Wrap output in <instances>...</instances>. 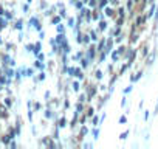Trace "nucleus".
<instances>
[{
    "label": "nucleus",
    "mask_w": 158,
    "mask_h": 149,
    "mask_svg": "<svg viewBox=\"0 0 158 149\" xmlns=\"http://www.w3.org/2000/svg\"><path fill=\"white\" fill-rule=\"evenodd\" d=\"M95 51H96V48H95V47H90V48H89V57H90V59H93V57H95Z\"/></svg>",
    "instance_id": "obj_1"
},
{
    "label": "nucleus",
    "mask_w": 158,
    "mask_h": 149,
    "mask_svg": "<svg viewBox=\"0 0 158 149\" xmlns=\"http://www.w3.org/2000/svg\"><path fill=\"white\" fill-rule=\"evenodd\" d=\"M112 45H113V42H112V39H109V40H107V48H106V51H107V53H110V51H112Z\"/></svg>",
    "instance_id": "obj_2"
},
{
    "label": "nucleus",
    "mask_w": 158,
    "mask_h": 149,
    "mask_svg": "<svg viewBox=\"0 0 158 149\" xmlns=\"http://www.w3.org/2000/svg\"><path fill=\"white\" fill-rule=\"evenodd\" d=\"M118 57H119V51H115V53H112V59H113V61H118Z\"/></svg>",
    "instance_id": "obj_3"
},
{
    "label": "nucleus",
    "mask_w": 158,
    "mask_h": 149,
    "mask_svg": "<svg viewBox=\"0 0 158 149\" xmlns=\"http://www.w3.org/2000/svg\"><path fill=\"white\" fill-rule=\"evenodd\" d=\"M89 59H90V57H89V56H87V57H84V59H82V67H89Z\"/></svg>",
    "instance_id": "obj_4"
},
{
    "label": "nucleus",
    "mask_w": 158,
    "mask_h": 149,
    "mask_svg": "<svg viewBox=\"0 0 158 149\" xmlns=\"http://www.w3.org/2000/svg\"><path fill=\"white\" fill-rule=\"evenodd\" d=\"M106 16H109V17L113 16V10H112V8H107V10H106Z\"/></svg>",
    "instance_id": "obj_5"
},
{
    "label": "nucleus",
    "mask_w": 158,
    "mask_h": 149,
    "mask_svg": "<svg viewBox=\"0 0 158 149\" xmlns=\"http://www.w3.org/2000/svg\"><path fill=\"white\" fill-rule=\"evenodd\" d=\"M146 19H147V17H138V19H136V25H141Z\"/></svg>",
    "instance_id": "obj_6"
},
{
    "label": "nucleus",
    "mask_w": 158,
    "mask_h": 149,
    "mask_svg": "<svg viewBox=\"0 0 158 149\" xmlns=\"http://www.w3.org/2000/svg\"><path fill=\"white\" fill-rule=\"evenodd\" d=\"M68 27H71V28L74 27V19H71V17L68 19Z\"/></svg>",
    "instance_id": "obj_7"
},
{
    "label": "nucleus",
    "mask_w": 158,
    "mask_h": 149,
    "mask_svg": "<svg viewBox=\"0 0 158 149\" xmlns=\"http://www.w3.org/2000/svg\"><path fill=\"white\" fill-rule=\"evenodd\" d=\"M106 28H107V23L106 22H101L99 23V30H106Z\"/></svg>",
    "instance_id": "obj_8"
},
{
    "label": "nucleus",
    "mask_w": 158,
    "mask_h": 149,
    "mask_svg": "<svg viewBox=\"0 0 158 149\" xmlns=\"http://www.w3.org/2000/svg\"><path fill=\"white\" fill-rule=\"evenodd\" d=\"M90 37H92L93 40H98V37H96V31H92V33H90Z\"/></svg>",
    "instance_id": "obj_9"
},
{
    "label": "nucleus",
    "mask_w": 158,
    "mask_h": 149,
    "mask_svg": "<svg viewBox=\"0 0 158 149\" xmlns=\"http://www.w3.org/2000/svg\"><path fill=\"white\" fill-rule=\"evenodd\" d=\"M65 126V118H60L59 120V127H64Z\"/></svg>",
    "instance_id": "obj_10"
},
{
    "label": "nucleus",
    "mask_w": 158,
    "mask_h": 149,
    "mask_svg": "<svg viewBox=\"0 0 158 149\" xmlns=\"http://www.w3.org/2000/svg\"><path fill=\"white\" fill-rule=\"evenodd\" d=\"M95 76H96V78H98V79H101V78H102V73H101V71H99V70H98V71H96V73H95Z\"/></svg>",
    "instance_id": "obj_11"
},
{
    "label": "nucleus",
    "mask_w": 158,
    "mask_h": 149,
    "mask_svg": "<svg viewBox=\"0 0 158 149\" xmlns=\"http://www.w3.org/2000/svg\"><path fill=\"white\" fill-rule=\"evenodd\" d=\"M98 135H99V130L98 129H93V138H98Z\"/></svg>",
    "instance_id": "obj_12"
},
{
    "label": "nucleus",
    "mask_w": 158,
    "mask_h": 149,
    "mask_svg": "<svg viewBox=\"0 0 158 149\" xmlns=\"http://www.w3.org/2000/svg\"><path fill=\"white\" fill-rule=\"evenodd\" d=\"M82 5H84L82 0H81V2H76V8H82Z\"/></svg>",
    "instance_id": "obj_13"
},
{
    "label": "nucleus",
    "mask_w": 158,
    "mask_h": 149,
    "mask_svg": "<svg viewBox=\"0 0 158 149\" xmlns=\"http://www.w3.org/2000/svg\"><path fill=\"white\" fill-rule=\"evenodd\" d=\"M106 5H107V0H101V3H99V6H101V8H104Z\"/></svg>",
    "instance_id": "obj_14"
},
{
    "label": "nucleus",
    "mask_w": 158,
    "mask_h": 149,
    "mask_svg": "<svg viewBox=\"0 0 158 149\" xmlns=\"http://www.w3.org/2000/svg\"><path fill=\"white\" fill-rule=\"evenodd\" d=\"M73 89L74 90H79V83H73Z\"/></svg>",
    "instance_id": "obj_15"
},
{
    "label": "nucleus",
    "mask_w": 158,
    "mask_h": 149,
    "mask_svg": "<svg viewBox=\"0 0 158 149\" xmlns=\"http://www.w3.org/2000/svg\"><path fill=\"white\" fill-rule=\"evenodd\" d=\"M89 3L90 6H96V0H89Z\"/></svg>",
    "instance_id": "obj_16"
},
{
    "label": "nucleus",
    "mask_w": 158,
    "mask_h": 149,
    "mask_svg": "<svg viewBox=\"0 0 158 149\" xmlns=\"http://www.w3.org/2000/svg\"><path fill=\"white\" fill-rule=\"evenodd\" d=\"M118 13H119V16H121V17H124V8H119V11H118Z\"/></svg>",
    "instance_id": "obj_17"
},
{
    "label": "nucleus",
    "mask_w": 158,
    "mask_h": 149,
    "mask_svg": "<svg viewBox=\"0 0 158 149\" xmlns=\"http://www.w3.org/2000/svg\"><path fill=\"white\" fill-rule=\"evenodd\" d=\"M59 22H60V17H54L53 19V23H59Z\"/></svg>",
    "instance_id": "obj_18"
},
{
    "label": "nucleus",
    "mask_w": 158,
    "mask_h": 149,
    "mask_svg": "<svg viewBox=\"0 0 158 149\" xmlns=\"http://www.w3.org/2000/svg\"><path fill=\"white\" fill-rule=\"evenodd\" d=\"M57 31H59V33H64V27H62V25H57Z\"/></svg>",
    "instance_id": "obj_19"
},
{
    "label": "nucleus",
    "mask_w": 158,
    "mask_h": 149,
    "mask_svg": "<svg viewBox=\"0 0 158 149\" xmlns=\"http://www.w3.org/2000/svg\"><path fill=\"white\" fill-rule=\"evenodd\" d=\"M98 121H99L98 117H93V124H95V126H98Z\"/></svg>",
    "instance_id": "obj_20"
},
{
    "label": "nucleus",
    "mask_w": 158,
    "mask_h": 149,
    "mask_svg": "<svg viewBox=\"0 0 158 149\" xmlns=\"http://www.w3.org/2000/svg\"><path fill=\"white\" fill-rule=\"evenodd\" d=\"M85 134H87V129H85V127H82V130H81V137H84Z\"/></svg>",
    "instance_id": "obj_21"
},
{
    "label": "nucleus",
    "mask_w": 158,
    "mask_h": 149,
    "mask_svg": "<svg viewBox=\"0 0 158 149\" xmlns=\"http://www.w3.org/2000/svg\"><path fill=\"white\" fill-rule=\"evenodd\" d=\"M126 121H127V120H126V117H121V118H119V123H121V124H123V123H126Z\"/></svg>",
    "instance_id": "obj_22"
},
{
    "label": "nucleus",
    "mask_w": 158,
    "mask_h": 149,
    "mask_svg": "<svg viewBox=\"0 0 158 149\" xmlns=\"http://www.w3.org/2000/svg\"><path fill=\"white\" fill-rule=\"evenodd\" d=\"M5 23H6V20H3V19H0V27H5Z\"/></svg>",
    "instance_id": "obj_23"
},
{
    "label": "nucleus",
    "mask_w": 158,
    "mask_h": 149,
    "mask_svg": "<svg viewBox=\"0 0 158 149\" xmlns=\"http://www.w3.org/2000/svg\"><path fill=\"white\" fill-rule=\"evenodd\" d=\"M89 40H90V39H89V36H84V42H85V44H89Z\"/></svg>",
    "instance_id": "obj_24"
},
{
    "label": "nucleus",
    "mask_w": 158,
    "mask_h": 149,
    "mask_svg": "<svg viewBox=\"0 0 158 149\" xmlns=\"http://www.w3.org/2000/svg\"><path fill=\"white\" fill-rule=\"evenodd\" d=\"M82 2H84V3H87V2H89V0H82Z\"/></svg>",
    "instance_id": "obj_25"
},
{
    "label": "nucleus",
    "mask_w": 158,
    "mask_h": 149,
    "mask_svg": "<svg viewBox=\"0 0 158 149\" xmlns=\"http://www.w3.org/2000/svg\"><path fill=\"white\" fill-rule=\"evenodd\" d=\"M73 2H76V0H71V3H73Z\"/></svg>",
    "instance_id": "obj_26"
}]
</instances>
